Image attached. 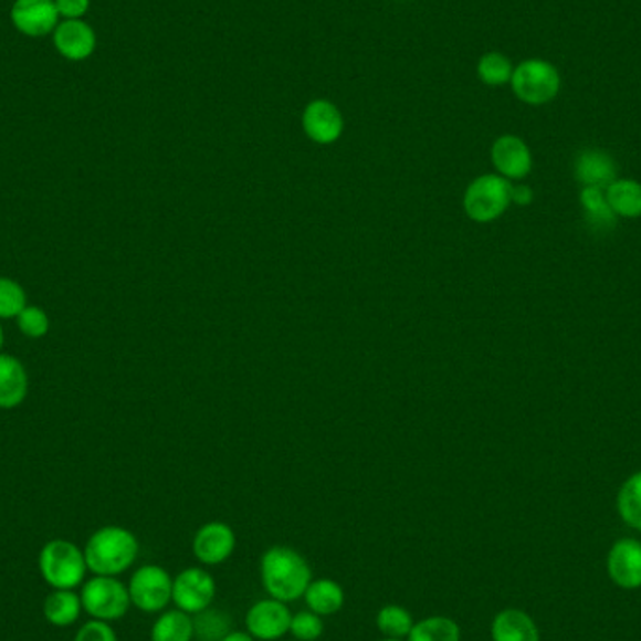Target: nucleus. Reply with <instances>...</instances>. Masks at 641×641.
Wrapping results in <instances>:
<instances>
[{
	"label": "nucleus",
	"mask_w": 641,
	"mask_h": 641,
	"mask_svg": "<svg viewBox=\"0 0 641 641\" xmlns=\"http://www.w3.org/2000/svg\"><path fill=\"white\" fill-rule=\"evenodd\" d=\"M261 581L269 597L285 605L304 597L312 578V568L296 549L274 546L261 557Z\"/></svg>",
	"instance_id": "obj_1"
},
{
	"label": "nucleus",
	"mask_w": 641,
	"mask_h": 641,
	"mask_svg": "<svg viewBox=\"0 0 641 641\" xmlns=\"http://www.w3.org/2000/svg\"><path fill=\"white\" fill-rule=\"evenodd\" d=\"M83 554L88 572L94 576H118L136 563L139 543L132 530L118 525H105L94 530Z\"/></svg>",
	"instance_id": "obj_2"
},
{
	"label": "nucleus",
	"mask_w": 641,
	"mask_h": 641,
	"mask_svg": "<svg viewBox=\"0 0 641 641\" xmlns=\"http://www.w3.org/2000/svg\"><path fill=\"white\" fill-rule=\"evenodd\" d=\"M38 568L53 589H75L85 584L88 572L85 554L74 543L62 538L45 544L38 557Z\"/></svg>",
	"instance_id": "obj_3"
},
{
	"label": "nucleus",
	"mask_w": 641,
	"mask_h": 641,
	"mask_svg": "<svg viewBox=\"0 0 641 641\" xmlns=\"http://www.w3.org/2000/svg\"><path fill=\"white\" fill-rule=\"evenodd\" d=\"M511 87L524 104H549L561 91V74L551 62L527 59L514 69Z\"/></svg>",
	"instance_id": "obj_4"
},
{
	"label": "nucleus",
	"mask_w": 641,
	"mask_h": 641,
	"mask_svg": "<svg viewBox=\"0 0 641 641\" xmlns=\"http://www.w3.org/2000/svg\"><path fill=\"white\" fill-rule=\"evenodd\" d=\"M80 597L83 610L105 623L123 619L132 606L128 587L115 576H94L83 584Z\"/></svg>",
	"instance_id": "obj_5"
},
{
	"label": "nucleus",
	"mask_w": 641,
	"mask_h": 641,
	"mask_svg": "<svg viewBox=\"0 0 641 641\" xmlns=\"http://www.w3.org/2000/svg\"><path fill=\"white\" fill-rule=\"evenodd\" d=\"M512 203V185L501 175H482L465 191L463 207L471 220L494 222L505 214Z\"/></svg>",
	"instance_id": "obj_6"
},
{
	"label": "nucleus",
	"mask_w": 641,
	"mask_h": 641,
	"mask_svg": "<svg viewBox=\"0 0 641 641\" xmlns=\"http://www.w3.org/2000/svg\"><path fill=\"white\" fill-rule=\"evenodd\" d=\"M132 605L145 613H158L174 602V578L166 568L145 565L137 568L128 584Z\"/></svg>",
	"instance_id": "obj_7"
},
{
	"label": "nucleus",
	"mask_w": 641,
	"mask_h": 641,
	"mask_svg": "<svg viewBox=\"0 0 641 641\" xmlns=\"http://www.w3.org/2000/svg\"><path fill=\"white\" fill-rule=\"evenodd\" d=\"M217 598V581L203 568H186L174 578V602L177 610L196 616Z\"/></svg>",
	"instance_id": "obj_8"
},
{
	"label": "nucleus",
	"mask_w": 641,
	"mask_h": 641,
	"mask_svg": "<svg viewBox=\"0 0 641 641\" xmlns=\"http://www.w3.org/2000/svg\"><path fill=\"white\" fill-rule=\"evenodd\" d=\"M291 610L276 598H263L248 610L246 630L255 640L276 641L290 634Z\"/></svg>",
	"instance_id": "obj_9"
},
{
	"label": "nucleus",
	"mask_w": 641,
	"mask_h": 641,
	"mask_svg": "<svg viewBox=\"0 0 641 641\" xmlns=\"http://www.w3.org/2000/svg\"><path fill=\"white\" fill-rule=\"evenodd\" d=\"M10 18L21 34L42 38L53 34L61 15L55 0H15Z\"/></svg>",
	"instance_id": "obj_10"
},
{
	"label": "nucleus",
	"mask_w": 641,
	"mask_h": 641,
	"mask_svg": "<svg viewBox=\"0 0 641 641\" xmlns=\"http://www.w3.org/2000/svg\"><path fill=\"white\" fill-rule=\"evenodd\" d=\"M237 546L234 530L223 522L204 524L193 537V555L201 565L217 567L228 561Z\"/></svg>",
	"instance_id": "obj_11"
},
{
	"label": "nucleus",
	"mask_w": 641,
	"mask_h": 641,
	"mask_svg": "<svg viewBox=\"0 0 641 641\" xmlns=\"http://www.w3.org/2000/svg\"><path fill=\"white\" fill-rule=\"evenodd\" d=\"M608 576L621 589H640L641 587V543L634 538H621L611 546L608 554Z\"/></svg>",
	"instance_id": "obj_12"
},
{
	"label": "nucleus",
	"mask_w": 641,
	"mask_h": 641,
	"mask_svg": "<svg viewBox=\"0 0 641 641\" xmlns=\"http://www.w3.org/2000/svg\"><path fill=\"white\" fill-rule=\"evenodd\" d=\"M303 128L312 141L330 145L344 132V117L330 99H314L303 113Z\"/></svg>",
	"instance_id": "obj_13"
},
{
	"label": "nucleus",
	"mask_w": 641,
	"mask_h": 641,
	"mask_svg": "<svg viewBox=\"0 0 641 641\" xmlns=\"http://www.w3.org/2000/svg\"><path fill=\"white\" fill-rule=\"evenodd\" d=\"M53 44L69 61H87L96 50V32L83 19H64L53 31Z\"/></svg>",
	"instance_id": "obj_14"
},
{
	"label": "nucleus",
	"mask_w": 641,
	"mask_h": 641,
	"mask_svg": "<svg viewBox=\"0 0 641 641\" xmlns=\"http://www.w3.org/2000/svg\"><path fill=\"white\" fill-rule=\"evenodd\" d=\"M492 161L506 180L525 179L533 169V156H530L527 143L518 136H501L495 139L492 147Z\"/></svg>",
	"instance_id": "obj_15"
},
{
	"label": "nucleus",
	"mask_w": 641,
	"mask_h": 641,
	"mask_svg": "<svg viewBox=\"0 0 641 641\" xmlns=\"http://www.w3.org/2000/svg\"><path fill=\"white\" fill-rule=\"evenodd\" d=\"M574 175L580 185L606 190L613 180H617L616 161L605 150L587 148L574 161Z\"/></svg>",
	"instance_id": "obj_16"
},
{
	"label": "nucleus",
	"mask_w": 641,
	"mask_h": 641,
	"mask_svg": "<svg viewBox=\"0 0 641 641\" xmlns=\"http://www.w3.org/2000/svg\"><path fill=\"white\" fill-rule=\"evenodd\" d=\"M29 395V374L19 358L0 353V409H15Z\"/></svg>",
	"instance_id": "obj_17"
},
{
	"label": "nucleus",
	"mask_w": 641,
	"mask_h": 641,
	"mask_svg": "<svg viewBox=\"0 0 641 641\" xmlns=\"http://www.w3.org/2000/svg\"><path fill=\"white\" fill-rule=\"evenodd\" d=\"M494 641H540L537 624L525 611L508 608L494 617L492 623Z\"/></svg>",
	"instance_id": "obj_18"
},
{
	"label": "nucleus",
	"mask_w": 641,
	"mask_h": 641,
	"mask_svg": "<svg viewBox=\"0 0 641 641\" xmlns=\"http://www.w3.org/2000/svg\"><path fill=\"white\" fill-rule=\"evenodd\" d=\"M303 598L309 611H314L319 617H330L344 608L346 592L338 581L320 578V580L309 581Z\"/></svg>",
	"instance_id": "obj_19"
},
{
	"label": "nucleus",
	"mask_w": 641,
	"mask_h": 641,
	"mask_svg": "<svg viewBox=\"0 0 641 641\" xmlns=\"http://www.w3.org/2000/svg\"><path fill=\"white\" fill-rule=\"evenodd\" d=\"M81 610V597L75 595L74 589H55L45 598L44 617L48 623L59 629L74 624L80 619Z\"/></svg>",
	"instance_id": "obj_20"
},
{
	"label": "nucleus",
	"mask_w": 641,
	"mask_h": 641,
	"mask_svg": "<svg viewBox=\"0 0 641 641\" xmlns=\"http://www.w3.org/2000/svg\"><path fill=\"white\" fill-rule=\"evenodd\" d=\"M606 199L616 217H641V185L638 180L617 179L606 188Z\"/></svg>",
	"instance_id": "obj_21"
},
{
	"label": "nucleus",
	"mask_w": 641,
	"mask_h": 641,
	"mask_svg": "<svg viewBox=\"0 0 641 641\" xmlns=\"http://www.w3.org/2000/svg\"><path fill=\"white\" fill-rule=\"evenodd\" d=\"M193 640V617L186 611H164L150 630V641Z\"/></svg>",
	"instance_id": "obj_22"
},
{
	"label": "nucleus",
	"mask_w": 641,
	"mask_h": 641,
	"mask_svg": "<svg viewBox=\"0 0 641 641\" xmlns=\"http://www.w3.org/2000/svg\"><path fill=\"white\" fill-rule=\"evenodd\" d=\"M462 630L460 624L451 617L433 616L425 617L419 623L413 624L409 632L408 641H460Z\"/></svg>",
	"instance_id": "obj_23"
},
{
	"label": "nucleus",
	"mask_w": 641,
	"mask_h": 641,
	"mask_svg": "<svg viewBox=\"0 0 641 641\" xmlns=\"http://www.w3.org/2000/svg\"><path fill=\"white\" fill-rule=\"evenodd\" d=\"M617 511L624 524L641 530V471L630 476L619 490Z\"/></svg>",
	"instance_id": "obj_24"
},
{
	"label": "nucleus",
	"mask_w": 641,
	"mask_h": 641,
	"mask_svg": "<svg viewBox=\"0 0 641 641\" xmlns=\"http://www.w3.org/2000/svg\"><path fill=\"white\" fill-rule=\"evenodd\" d=\"M376 624L377 630L385 638L403 640V638H408L409 632L413 629L414 621L413 616L403 606L389 605L377 611Z\"/></svg>",
	"instance_id": "obj_25"
},
{
	"label": "nucleus",
	"mask_w": 641,
	"mask_h": 641,
	"mask_svg": "<svg viewBox=\"0 0 641 641\" xmlns=\"http://www.w3.org/2000/svg\"><path fill=\"white\" fill-rule=\"evenodd\" d=\"M476 74L484 85L501 87V85L511 83L514 66H512L508 56L503 55L500 51H490L486 55L481 56V61L476 64Z\"/></svg>",
	"instance_id": "obj_26"
},
{
	"label": "nucleus",
	"mask_w": 641,
	"mask_h": 641,
	"mask_svg": "<svg viewBox=\"0 0 641 641\" xmlns=\"http://www.w3.org/2000/svg\"><path fill=\"white\" fill-rule=\"evenodd\" d=\"M231 632V619L223 611H199L193 616V640L222 641Z\"/></svg>",
	"instance_id": "obj_27"
},
{
	"label": "nucleus",
	"mask_w": 641,
	"mask_h": 641,
	"mask_svg": "<svg viewBox=\"0 0 641 641\" xmlns=\"http://www.w3.org/2000/svg\"><path fill=\"white\" fill-rule=\"evenodd\" d=\"M581 207L586 210L587 220L595 225V228H610L616 225V214L608 204L606 199V190L600 188H592V186H584L580 193Z\"/></svg>",
	"instance_id": "obj_28"
},
{
	"label": "nucleus",
	"mask_w": 641,
	"mask_h": 641,
	"mask_svg": "<svg viewBox=\"0 0 641 641\" xmlns=\"http://www.w3.org/2000/svg\"><path fill=\"white\" fill-rule=\"evenodd\" d=\"M27 293L23 285L12 277L0 276V319L18 317L27 306Z\"/></svg>",
	"instance_id": "obj_29"
},
{
	"label": "nucleus",
	"mask_w": 641,
	"mask_h": 641,
	"mask_svg": "<svg viewBox=\"0 0 641 641\" xmlns=\"http://www.w3.org/2000/svg\"><path fill=\"white\" fill-rule=\"evenodd\" d=\"M15 319H18L19 330L27 338L40 339L50 333V315L45 314L44 309L38 308V306L27 304L25 309Z\"/></svg>",
	"instance_id": "obj_30"
},
{
	"label": "nucleus",
	"mask_w": 641,
	"mask_h": 641,
	"mask_svg": "<svg viewBox=\"0 0 641 641\" xmlns=\"http://www.w3.org/2000/svg\"><path fill=\"white\" fill-rule=\"evenodd\" d=\"M325 632L323 617L314 611H298L291 619L290 634L296 641H317Z\"/></svg>",
	"instance_id": "obj_31"
},
{
	"label": "nucleus",
	"mask_w": 641,
	"mask_h": 641,
	"mask_svg": "<svg viewBox=\"0 0 641 641\" xmlns=\"http://www.w3.org/2000/svg\"><path fill=\"white\" fill-rule=\"evenodd\" d=\"M74 641H118L115 630L109 627V623L105 621H98V619H93L88 623L83 624L77 634H75Z\"/></svg>",
	"instance_id": "obj_32"
},
{
	"label": "nucleus",
	"mask_w": 641,
	"mask_h": 641,
	"mask_svg": "<svg viewBox=\"0 0 641 641\" xmlns=\"http://www.w3.org/2000/svg\"><path fill=\"white\" fill-rule=\"evenodd\" d=\"M59 15L64 19H83L91 8V0H55Z\"/></svg>",
	"instance_id": "obj_33"
},
{
	"label": "nucleus",
	"mask_w": 641,
	"mask_h": 641,
	"mask_svg": "<svg viewBox=\"0 0 641 641\" xmlns=\"http://www.w3.org/2000/svg\"><path fill=\"white\" fill-rule=\"evenodd\" d=\"M533 201V190L529 186H512V203L525 207Z\"/></svg>",
	"instance_id": "obj_34"
},
{
	"label": "nucleus",
	"mask_w": 641,
	"mask_h": 641,
	"mask_svg": "<svg viewBox=\"0 0 641 641\" xmlns=\"http://www.w3.org/2000/svg\"><path fill=\"white\" fill-rule=\"evenodd\" d=\"M222 641H255V638H253L248 630L246 632H242V630H231Z\"/></svg>",
	"instance_id": "obj_35"
},
{
	"label": "nucleus",
	"mask_w": 641,
	"mask_h": 641,
	"mask_svg": "<svg viewBox=\"0 0 641 641\" xmlns=\"http://www.w3.org/2000/svg\"><path fill=\"white\" fill-rule=\"evenodd\" d=\"M2 346H4V330H2V325H0V351H2Z\"/></svg>",
	"instance_id": "obj_36"
},
{
	"label": "nucleus",
	"mask_w": 641,
	"mask_h": 641,
	"mask_svg": "<svg viewBox=\"0 0 641 641\" xmlns=\"http://www.w3.org/2000/svg\"><path fill=\"white\" fill-rule=\"evenodd\" d=\"M381 641H403V640H392V638H385V640Z\"/></svg>",
	"instance_id": "obj_37"
},
{
	"label": "nucleus",
	"mask_w": 641,
	"mask_h": 641,
	"mask_svg": "<svg viewBox=\"0 0 641 641\" xmlns=\"http://www.w3.org/2000/svg\"><path fill=\"white\" fill-rule=\"evenodd\" d=\"M293 641H296V640H293Z\"/></svg>",
	"instance_id": "obj_38"
}]
</instances>
